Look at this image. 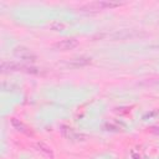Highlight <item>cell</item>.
Wrapping results in <instances>:
<instances>
[{
    "label": "cell",
    "mask_w": 159,
    "mask_h": 159,
    "mask_svg": "<svg viewBox=\"0 0 159 159\" xmlns=\"http://www.w3.org/2000/svg\"><path fill=\"white\" fill-rule=\"evenodd\" d=\"M14 55L17 57V58H20V60H24V61H26V62H35L36 61V55L30 50V48H27V47H25V46H17V47H15L14 48Z\"/></svg>",
    "instance_id": "1"
},
{
    "label": "cell",
    "mask_w": 159,
    "mask_h": 159,
    "mask_svg": "<svg viewBox=\"0 0 159 159\" xmlns=\"http://www.w3.org/2000/svg\"><path fill=\"white\" fill-rule=\"evenodd\" d=\"M78 46V41L76 39H65L53 45V48L57 51H68Z\"/></svg>",
    "instance_id": "2"
},
{
    "label": "cell",
    "mask_w": 159,
    "mask_h": 159,
    "mask_svg": "<svg viewBox=\"0 0 159 159\" xmlns=\"http://www.w3.org/2000/svg\"><path fill=\"white\" fill-rule=\"evenodd\" d=\"M61 133L63 134V137H66L67 139H71V140H86V138H87L84 134L77 133L71 127H67V125L61 127Z\"/></svg>",
    "instance_id": "3"
},
{
    "label": "cell",
    "mask_w": 159,
    "mask_h": 159,
    "mask_svg": "<svg viewBox=\"0 0 159 159\" xmlns=\"http://www.w3.org/2000/svg\"><path fill=\"white\" fill-rule=\"evenodd\" d=\"M144 34H140L135 30H120L117 32H113L112 35H109L111 39H116V40H124V39H132V37H137Z\"/></svg>",
    "instance_id": "4"
},
{
    "label": "cell",
    "mask_w": 159,
    "mask_h": 159,
    "mask_svg": "<svg viewBox=\"0 0 159 159\" xmlns=\"http://www.w3.org/2000/svg\"><path fill=\"white\" fill-rule=\"evenodd\" d=\"M10 123H11V125L14 127V129H16L17 132H20V133H22V134H25V135H32L31 129H30L24 122H21L20 119L12 117V118H10Z\"/></svg>",
    "instance_id": "5"
},
{
    "label": "cell",
    "mask_w": 159,
    "mask_h": 159,
    "mask_svg": "<svg viewBox=\"0 0 159 159\" xmlns=\"http://www.w3.org/2000/svg\"><path fill=\"white\" fill-rule=\"evenodd\" d=\"M93 7H96V10L98 9H113V7H118L122 5V2L118 1H112V0H101V1H96L91 4Z\"/></svg>",
    "instance_id": "6"
},
{
    "label": "cell",
    "mask_w": 159,
    "mask_h": 159,
    "mask_svg": "<svg viewBox=\"0 0 159 159\" xmlns=\"http://www.w3.org/2000/svg\"><path fill=\"white\" fill-rule=\"evenodd\" d=\"M92 60L91 57H86V56H80V57H75L72 60H70V62L67 63L68 66L71 67H75V68H78V67H84L87 65H91Z\"/></svg>",
    "instance_id": "7"
},
{
    "label": "cell",
    "mask_w": 159,
    "mask_h": 159,
    "mask_svg": "<svg viewBox=\"0 0 159 159\" xmlns=\"http://www.w3.org/2000/svg\"><path fill=\"white\" fill-rule=\"evenodd\" d=\"M35 147H36V150L40 152V153H41L42 155H45L46 158H50V159H53V158H55L53 150H52L48 145H46L45 143H42V142H37V143L35 144Z\"/></svg>",
    "instance_id": "8"
},
{
    "label": "cell",
    "mask_w": 159,
    "mask_h": 159,
    "mask_svg": "<svg viewBox=\"0 0 159 159\" xmlns=\"http://www.w3.org/2000/svg\"><path fill=\"white\" fill-rule=\"evenodd\" d=\"M140 84L147 87H159V78H148L140 82Z\"/></svg>",
    "instance_id": "9"
},
{
    "label": "cell",
    "mask_w": 159,
    "mask_h": 159,
    "mask_svg": "<svg viewBox=\"0 0 159 159\" xmlns=\"http://www.w3.org/2000/svg\"><path fill=\"white\" fill-rule=\"evenodd\" d=\"M50 27L52 30H55V31H61V30L65 29V25L62 22H60V21H53V22L50 24Z\"/></svg>",
    "instance_id": "10"
}]
</instances>
